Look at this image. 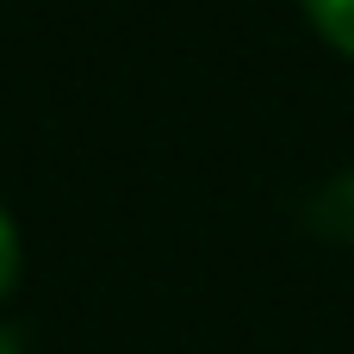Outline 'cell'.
<instances>
[{
  "instance_id": "1",
  "label": "cell",
  "mask_w": 354,
  "mask_h": 354,
  "mask_svg": "<svg viewBox=\"0 0 354 354\" xmlns=\"http://www.w3.org/2000/svg\"><path fill=\"white\" fill-rule=\"evenodd\" d=\"M299 6H305V19L317 25V37L330 50L354 56V0H299Z\"/></svg>"
},
{
  "instance_id": "2",
  "label": "cell",
  "mask_w": 354,
  "mask_h": 354,
  "mask_svg": "<svg viewBox=\"0 0 354 354\" xmlns=\"http://www.w3.org/2000/svg\"><path fill=\"white\" fill-rule=\"evenodd\" d=\"M12 280H19V230H12V218L0 205V299L12 292Z\"/></svg>"
},
{
  "instance_id": "3",
  "label": "cell",
  "mask_w": 354,
  "mask_h": 354,
  "mask_svg": "<svg viewBox=\"0 0 354 354\" xmlns=\"http://www.w3.org/2000/svg\"><path fill=\"white\" fill-rule=\"evenodd\" d=\"M0 354H19V336L12 330H0Z\"/></svg>"
}]
</instances>
